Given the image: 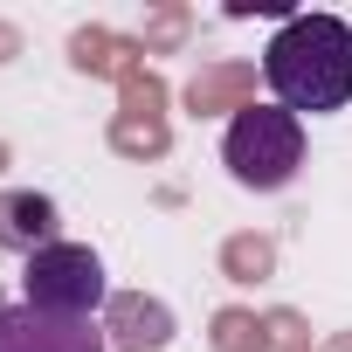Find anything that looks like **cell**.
I'll list each match as a JSON object with an SVG mask.
<instances>
[{
    "instance_id": "obj_7",
    "label": "cell",
    "mask_w": 352,
    "mask_h": 352,
    "mask_svg": "<svg viewBox=\"0 0 352 352\" xmlns=\"http://www.w3.org/2000/svg\"><path fill=\"white\" fill-rule=\"evenodd\" d=\"M0 311H8V297H0Z\"/></svg>"
},
{
    "instance_id": "obj_6",
    "label": "cell",
    "mask_w": 352,
    "mask_h": 352,
    "mask_svg": "<svg viewBox=\"0 0 352 352\" xmlns=\"http://www.w3.org/2000/svg\"><path fill=\"white\" fill-rule=\"evenodd\" d=\"M104 311H111L118 324H131V331L118 338L124 352H166V345H173V311H166V304H145V297H111Z\"/></svg>"
},
{
    "instance_id": "obj_4",
    "label": "cell",
    "mask_w": 352,
    "mask_h": 352,
    "mask_svg": "<svg viewBox=\"0 0 352 352\" xmlns=\"http://www.w3.org/2000/svg\"><path fill=\"white\" fill-rule=\"evenodd\" d=\"M0 352H111L97 318H56L35 304H8L0 311Z\"/></svg>"
},
{
    "instance_id": "obj_2",
    "label": "cell",
    "mask_w": 352,
    "mask_h": 352,
    "mask_svg": "<svg viewBox=\"0 0 352 352\" xmlns=\"http://www.w3.org/2000/svg\"><path fill=\"white\" fill-rule=\"evenodd\" d=\"M221 166L235 173V187H256V194H276L297 180L304 166V118H290L283 104H249L228 118V138H221Z\"/></svg>"
},
{
    "instance_id": "obj_3",
    "label": "cell",
    "mask_w": 352,
    "mask_h": 352,
    "mask_svg": "<svg viewBox=\"0 0 352 352\" xmlns=\"http://www.w3.org/2000/svg\"><path fill=\"white\" fill-rule=\"evenodd\" d=\"M21 304L56 311V318H97V311L111 304V276H104L97 249L56 242V249L28 256V270H21Z\"/></svg>"
},
{
    "instance_id": "obj_5",
    "label": "cell",
    "mask_w": 352,
    "mask_h": 352,
    "mask_svg": "<svg viewBox=\"0 0 352 352\" xmlns=\"http://www.w3.org/2000/svg\"><path fill=\"white\" fill-rule=\"evenodd\" d=\"M63 214H56V201L49 194H35V187H14V194H0V249L8 256H42V249H56L63 235Z\"/></svg>"
},
{
    "instance_id": "obj_1",
    "label": "cell",
    "mask_w": 352,
    "mask_h": 352,
    "mask_svg": "<svg viewBox=\"0 0 352 352\" xmlns=\"http://www.w3.org/2000/svg\"><path fill=\"white\" fill-rule=\"evenodd\" d=\"M263 83L290 118H324L352 104V21L290 14L263 49Z\"/></svg>"
}]
</instances>
